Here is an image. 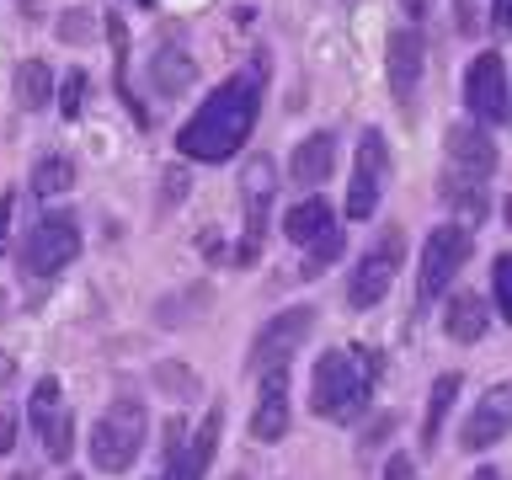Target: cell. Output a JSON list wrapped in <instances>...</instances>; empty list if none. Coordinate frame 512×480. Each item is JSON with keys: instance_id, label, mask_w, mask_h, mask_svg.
I'll use <instances>...</instances> for the list:
<instances>
[{"instance_id": "7", "label": "cell", "mask_w": 512, "mask_h": 480, "mask_svg": "<svg viewBox=\"0 0 512 480\" xmlns=\"http://www.w3.org/2000/svg\"><path fill=\"white\" fill-rule=\"evenodd\" d=\"M464 262H470V230H464V224H438V230L427 235V246H422V278H416V294L432 304L448 283H454V272Z\"/></svg>"}, {"instance_id": "13", "label": "cell", "mask_w": 512, "mask_h": 480, "mask_svg": "<svg viewBox=\"0 0 512 480\" xmlns=\"http://www.w3.org/2000/svg\"><path fill=\"white\" fill-rule=\"evenodd\" d=\"M448 166H454V176H464V182H486L496 171V144H491L486 128H475V123L448 128Z\"/></svg>"}, {"instance_id": "8", "label": "cell", "mask_w": 512, "mask_h": 480, "mask_svg": "<svg viewBox=\"0 0 512 480\" xmlns=\"http://www.w3.org/2000/svg\"><path fill=\"white\" fill-rule=\"evenodd\" d=\"M80 256V230L70 214H48L38 230L27 235L22 246V267L32 272V278H48V272H64Z\"/></svg>"}, {"instance_id": "30", "label": "cell", "mask_w": 512, "mask_h": 480, "mask_svg": "<svg viewBox=\"0 0 512 480\" xmlns=\"http://www.w3.org/2000/svg\"><path fill=\"white\" fill-rule=\"evenodd\" d=\"M459 27H464V32L475 27V0H459Z\"/></svg>"}, {"instance_id": "9", "label": "cell", "mask_w": 512, "mask_h": 480, "mask_svg": "<svg viewBox=\"0 0 512 480\" xmlns=\"http://www.w3.org/2000/svg\"><path fill=\"white\" fill-rule=\"evenodd\" d=\"M464 107L475 123H507V64L502 54H475L464 70Z\"/></svg>"}, {"instance_id": "24", "label": "cell", "mask_w": 512, "mask_h": 480, "mask_svg": "<svg viewBox=\"0 0 512 480\" xmlns=\"http://www.w3.org/2000/svg\"><path fill=\"white\" fill-rule=\"evenodd\" d=\"M155 379H160V390L176 395V400L198 395V374H192V368H182V363H160V368H155Z\"/></svg>"}, {"instance_id": "1", "label": "cell", "mask_w": 512, "mask_h": 480, "mask_svg": "<svg viewBox=\"0 0 512 480\" xmlns=\"http://www.w3.org/2000/svg\"><path fill=\"white\" fill-rule=\"evenodd\" d=\"M256 107H262V75L256 70L230 75L182 128H176V150L187 160H208V166H214V160H230L240 144L251 139Z\"/></svg>"}, {"instance_id": "10", "label": "cell", "mask_w": 512, "mask_h": 480, "mask_svg": "<svg viewBox=\"0 0 512 480\" xmlns=\"http://www.w3.org/2000/svg\"><path fill=\"white\" fill-rule=\"evenodd\" d=\"M315 326V310L310 304H299V310H283V315H272L262 331H256V347H251V368H283L288 358L299 352V342L310 336Z\"/></svg>"}, {"instance_id": "14", "label": "cell", "mask_w": 512, "mask_h": 480, "mask_svg": "<svg viewBox=\"0 0 512 480\" xmlns=\"http://www.w3.org/2000/svg\"><path fill=\"white\" fill-rule=\"evenodd\" d=\"M219 432H224V411L214 406V411L203 416V427L192 432V443H182V448H176V454L166 459L171 480H203L208 459H214V448H219Z\"/></svg>"}, {"instance_id": "29", "label": "cell", "mask_w": 512, "mask_h": 480, "mask_svg": "<svg viewBox=\"0 0 512 480\" xmlns=\"http://www.w3.org/2000/svg\"><path fill=\"white\" fill-rule=\"evenodd\" d=\"M11 448H16V422H11V411H6V416H0V454H11Z\"/></svg>"}, {"instance_id": "34", "label": "cell", "mask_w": 512, "mask_h": 480, "mask_svg": "<svg viewBox=\"0 0 512 480\" xmlns=\"http://www.w3.org/2000/svg\"><path fill=\"white\" fill-rule=\"evenodd\" d=\"M134 6H150V0H134Z\"/></svg>"}, {"instance_id": "4", "label": "cell", "mask_w": 512, "mask_h": 480, "mask_svg": "<svg viewBox=\"0 0 512 480\" xmlns=\"http://www.w3.org/2000/svg\"><path fill=\"white\" fill-rule=\"evenodd\" d=\"M400 262H406V230L390 224V230H379L374 246L352 262V278H347V304L352 310H374L379 299H390V283H395Z\"/></svg>"}, {"instance_id": "17", "label": "cell", "mask_w": 512, "mask_h": 480, "mask_svg": "<svg viewBox=\"0 0 512 480\" xmlns=\"http://www.w3.org/2000/svg\"><path fill=\"white\" fill-rule=\"evenodd\" d=\"M331 224H336V214H331L326 198H299L283 219V235L294 240V246H315V240L331 235Z\"/></svg>"}, {"instance_id": "25", "label": "cell", "mask_w": 512, "mask_h": 480, "mask_svg": "<svg viewBox=\"0 0 512 480\" xmlns=\"http://www.w3.org/2000/svg\"><path fill=\"white\" fill-rule=\"evenodd\" d=\"M491 304L496 315H512V256H496L491 267Z\"/></svg>"}, {"instance_id": "22", "label": "cell", "mask_w": 512, "mask_h": 480, "mask_svg": "<svg viewBox=\"0 0 512 480\" xmlns=\"http://www.w3.org/2000/svg\"><path fill=\"white\" fill-rule=\"evenodd\" d=\"M75 187V160L70 155H43L32 166V192L38 198H54V192H70Z\"/></svg>"}, {"instance_id": "11", "label": "cell", "mask_w": 512, "mask_h": 480, "mask_svg": "<svg viewBox=\"0 0 512 480\" xmlns=\"http://www.w3.org/2000/svg\"><path fill=\"white\" fill-rule=\"evenodd\" d=\"M422 64H427V43L416 27H395L390 48H384V70H390V91L400 107L416 102V86H422Z\"/></svg>"}, {"instance_id": "26", "label": "cell", "mask_w": 512, "mask_h": 480, "mask_svg": "<svg viewBox=\"0 0 512 480\" xmlns=\"http://www.w3.org/2000/svg\"><path fill=\"white\" fill-rule=\"evenodd\" d=\"M80 102H86V75L70 70V75H64V86H59V112H64V118H80Z\"/></svg>"}, {"instance_id": "18", "label": "cell", "mask_w": 512, "mask_h": 480, "mask_svg": "<svg viewBox=\"0 0 512 480\" xmlns=\"http://www.w3.org/2000/svg\"><path fill=\"white\" fill-rule=\"evenodd\" d=\"M491 326V304L480 299V294H454L448 299V310H443V331L454 336V342H480Z\"/></svg>"}, {"instance_id": "16", "label": "cell", "mask_w": 512, "mask_h": 480, "mask_svg": "<svg viewBox=\"0 0 512 480\" xmlns=\"http://www.w3.org/2000/svg\"><path fill=\"white\" fill-rule=\"evenodd\" d=\"M331 166H336V134H310V139H299L294 160H288V176L299 187H320L331 176Z\"/></svg>"}, {"instance_id": "28", "label": "cell", "mask_w": 512, "mask_h": 480, "mask_svg": "<svg viewBox=\"0 0 512 480\" xmlns=\"http://www.w3.org/2000/svg\"><path fill=\"white\" fill-rule=\"evenodd\" d=\"M336 251H342V240H336V235H326V240H320V256H310V267H304V272H320V267H331V262H336Z\"/></svg>"}, {"instance_id": "27", "label": "cell", "mask_w": 512, "mask_h": 480, "mask_svg": "<svg viewBox=\"0 0 512 480\" xmlns=\"http://www.w3.org/2000/svg\"><path fill=\"white\" fill-rule=\"evenodd\" d=\"M384 480H416V459H411V454H390V464H384Z\"/></svg>"}, {"instance_id": "5", "label": "cell", "mask_w": 512, "mask_h": 480, "mask_svg": "<svg viewBox=\"0 0 512 480\" xmlns=\"http://www.w3.org/2000/svg\"><path fill=\"white\" fill-rule=\"evenodd\" d=\"M390 187V144L379 128H363L358 155H352V176H347V219H374V208Z\"/></svg>"}, {"instance_id": "20", "label": "cell", "mask_w": 512, "mask_h": 480, "mask_svg": "<svg viewBox=\"0 0 512 480\" xmlns=\"http://www.w3.org/2000/svg\"><path fill=\"white\" fill-rule=\"evenodd\" d=\"M459 384H464L459 374H438V379H432V395H427V411H422V443L427 448L438 443L448 411H454V400H459Z\"/></svg>"}, {"instance_id": "31", "label": "cell", "mask_w": 512, "mask_h": 480, "mask_svg": "<svg viewBox=\"0 0 512 480\" xmlns=\"http://www.w3.org/2000/svg\"><path fill=\"white\" fill-rule=\"evenodd\" d=\"M6 230H11V198H0V246H6Z\"/></svg>"}, {"instance_id": "3", "label": "cell", "mask_w": 512, "mask_h": 480, "mask_svg": "<svg viewBox=\"0 0 512 480\" xmlns=\"http://www.w3.org/2000/svg\"><path fill=\"white\" fill-rule=\"evenodd\" d=\"M144 427H150V416H144V406L134 395L112 400L91 427V464L102 475H123L128 464H134V454L144 448Z\"/></svg>"}, {"instance_id": "6", "label": "cell", "mask_w": 512, "mask_h": 480, "mask_svg": "<svg viewBox=\"0 0 512 480\" xmlns=\"http://www.w3.org/2000/svg\"><path fill=\"white\" fill-rule=\"evenodd\" d=\"M272 192H278V171H272V160L262 155V160H251V166L240 171V208H246V219H240V251H235V262H256V251H262Z\"/></svg>"}, {"instance_id": "33", "label": "cell", "mask_w": 512, "mask_h": 480, "mask_svg": "<svg viewBox=\"0 0 512 480\" xmlns=\"http://www.w3.org/2000/svg\"><path fill=\"white\" fill-rule=\"evenodd\" d=\"M475 480H502V470H475Z\"/></svg>"}, {"instance_id": "15", "label": "cell", "mask_w": 512, "mask_h": 480, "mask_svg": "<svg viewBox=\"0 0 512 480\" xmlns=\"http://www.w3.org/2000/svg\"><path fill=\"white\" fill-rule=\"evenodd\" d=\"M502 438H507V384H496V390L480 395V406L470 411L459 443L475 454V448H491V443H502Z\"/></svg>"}, {"instance_id": "2", "label": "cell", "mask_w": 512, "mask_h": 480, "mask_svg": "<svg viewBox=\"0 0 512 480\" xmlns=\"http://www.w3.org/2000/svg\"><path fill=\"white\" fill-rule=\"evenodd\" d=\"M374 384H379V352H363V347L320 352L310 379V411L331 416V422H352L374 400Z\"/></svg>"}, {"instance_id": "32", "label": "cell", "mask_w": 512, "mask_h": 480, "mask_svg": "<svg viewBox=\"0 0 512 480\" xmlns=\"http://www.w3.org/2000/svg\"><path fill=\"white\" fill-rule=\"evenodd\" d=\"M400 6H406V16H422V11H427V0H400Z\"/></svg>"}, {"instance_id": "23", "label": "cell", "mask_w": 512, "mask_h": 480, "mask_svg": "<svg viewBox=\"0 0 512 480\" xmlns=\"http://www.w3.org/2000/svg\"><path fill=\"white\" fill-rule=\"evenodd\" d=\"M59 416H64V390H59V379H38V390H32V427H38V438L59 422Z\"/></svg>"}, {"instance_id": "12", "label": "cell", "mask_w": 512, "mask_h": 480, "mask_svg": "<svg viewBox=\"0 0 512 480\" xmlns=\"http://www.w3.org/2000/svg\"><path fill=\"white\" fill-rule=\"evenodd\" d=\"M288 422H294V400H288V368H267L256 384V406H251V438L256 443H278Z\"/></svg>"}, {"instance_id": "19", "label": "cell", "mask_w": 512, "mask_h": 480, "mask_svg": "<svg viewBox=\"0 0 512 480\" xmlns=\"http://www.w3.org/2000/svg\"><path fill=\"white\" fill-rule=\"evenodd\" d=\"M150 80H155V91H160V96H182L192 80H198V64H192L187 48L166 43V48L155 54V64H150Z\"/></svg>"}, {"instance_id": "21", "label": "cell", "mask_w": 512, "mask_h": 480, "mask_svg": "<svg viewBox=\"0 0 512 480\" xmlns=\"http://www.w3.org/2000/svg\"><path fill=\"white\" fill-rule=\"evenodd\" d=\"M48 96H54V75H48V64L43 59H22V64H16V107L38 112V107H48Z\"/></svg>"}]
</instances>
